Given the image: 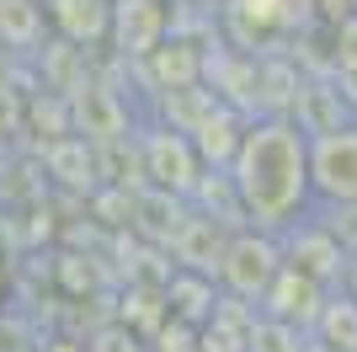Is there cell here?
I'll use <instances>...</instances> for the list:
<instances>
[{"label":"cell","mask_w":357,"mask_h":352,"mask_svg":"<svg viewBox=\"0 0 357 352\" xmlns=\"http://www.w3.org/2000/svg\"><path fill=\"white\" fill-rule=\"evenodd\" d=\"M240 214L251 230L283 235L314 208L310 187V133L294 117H251L240 139V155L229 161Z\"/></svg>","instance_id":"6da1fadb"},{"label":"cell","mask_w":357,"mask_h":352,"mask_svg":"<svg viewBox=\"0 0 357 352\" xmlns=\"http://www.w3.org/2000/svg\"><path fill=\"white\" fill-rule=\"evenodd\" d=\"M224 43L245 48V54H288V38H304L314 27L310 0H224L219 11Z\"/></svg>","instance_id":"7a4b0ae2"},{"label":"cell","mask_w":357,"mask_h":352,"mask_svg":"<svg viewBox=\"0 0 357 352\" xmlns=\"http://www.w3.org/2000/svg\"><path fill=\"white\" fill-rule=\"evenodd\" d=\"M134 145H139V176H144L149 192H165V198H192V187L203 182L208 166L197 161L192 139L171 123H144L134 129Z\"/></svg>","instance_id":"3957f363"},{"label":"cell","mask_w":357,"mask_h":352,"mask_svg":"<svg viewBox=\"0 0 357 352\" xmlns=\"http://www.w3.org/2000/svg\"><path fill=\"white\" fill-rule=\"evenodd\" d=\"M278 267H283V246H278V235L251 230V224H245V230H229L213 283H219V293H229V299L261 305V293L272 288Z\"/></svg>","instance_id":"277c9868"},{"label":"cell","mask_w":357,"mask_h":352,"mask_svg":"<svg viewBox=\"0 0 357 352\" xmlns=\"http://www.w3.org/2000/svg\"><path fill=\"white\" fill-rule=\"evenodd\" d=\"M310 187L314 208L357 203V117L342 129L310 133Z\"/></svg>","instance_id":"5b68a950"},{"label":"cell","mask_w":357,"mask_h":352,"mask_svg":"<svg viewBox=\"0 0 357 352\" xmlns=\"http://www.w3.org/2000/svg\"><path fill=\"white\" fill-rule=\"evenodd\" d=\"M278 246H283V262L294 267V272H304L310 283H320L326 293L342 288V272H347V246L331 235V224L320 219V214H304L298 224H288L283 235H278Z\"/></svg>","instance_id":"8992f818"},{"label":"cell","mask_w":357,"mask_h":352,"mask_svg":"<svg viewBox=\"0 0 357 352\" xmlns=\"http://www.w3.org/2000/svg\"><path fill=\"white\" fill-rule=\"evenodd\" d=\"M176 32V11L171 0H112V32H107V48L118 64L134 70L139 59L155 43H165Z\"/></svg>","instance_id":"52a82bcc"},{"label":"cell","mask_w":357,"mask_h":352,"mask_svg":"<svg viewBox=\"0 0 357 352\" xmlns=\"http://www.w3.org/2000/svg\"><path fill=\"white\" fill-rule=\"evenodd\" d=\"M70 123H75V133L91 139L96 149L118 145V139L134 133V112L123 102V91L107 86V80H96V75H86V80L70 91Z\"/></svg>","instance_id":"ba28073f"},{"label":"cell","mask_w":357,"mask_h":352,"mask_svg":"<svg viewBox=\"0 0 357 352\" xmlns=\"http://www.w3.org/2000/svg\"><path fill=\"white\" fill-rule=\"evenodd\" d=\"M203 64H208V43H203V38H192V32H171L165 43H155V48L134 64V75L155 91V96H171V91L203 86Z\"/></svg>","instance_id":"9c48e42d"},{"label":"cell","mask_w":357,"mask_h":352,"mask_svg":"<svg viewBox=\"0 0 357 352\" xmlns=\"http://www.w3.org/2000/svg\"><path fill=\"white\" fill-rule=\"evenodd\" d=\"M38 166H43L64 192H80V198H91L96 187H107L102 182L107 176L102 171V149L91 145V139H80V133H64V139L38 145Z\"/></svg>","instance_id":"30bf717a"},{"label":"cell","mask_w":357,"mask_h":352,"mask_svg":"<svg viewBox=\"0 0 357 352\" xmlns=\"http://www.w3.org/2000/svg\"><path fill=\"white\" fill-rule=\"evenodd\" d=\"M224 240H229V230H224L219 219H208V214H181V224L171 230V240H165V256H171V267H187V272H219V256H224Z\"/></svg>","instance_id":"8fae6325"},{"label":"cell","mask_w":357,"mask_h":352,"mask_svg":"<svg viewBox=\"0 0 357 352\" xmlns=\"http://www.w3.org/2000/svg\"><path fill=\"white\" fill-rule=\"evenodd\" d=\"M48 11V38L70 48H102L112 32V0H43Z\"/></svg>","instance_id":"7c38bea8"},{"label":"cell","mask_w":357,"mask_h":352,"mask_svg":"<svg viewBox=\"0 0 357 352\" xmlns=\"http://www.w3.org/2000/svg\"><path fill=\"white\" fill-rule=\"evenodd\" d=\"M352 96H347V80L342 75H304V86H298V102H294V123L304 133H326V129H342L352 123Z\"/></svg>","instance_id":"4fadbf2b"},{"label":"cell","mask_w":357,"mask_h":352,"mask_svg":"<svg viewBox=\"0 0 357 352\" xmlns=\"http://www.w3.org/2000/svg\"><path fill=\"white\" fill-rule=\"evenodd\" d=\"M320 305H326V288L320 283H310L304 272H294V267H278V278H272V288L261 293V315H272V321H288L298 325V331H310L314 315H320Z\"/></svg>","instance_id":"5bb4252c"},{"label":"cell","mask_w":357,"mask_h":352,"mask_svg":"<svg viewBox=\"0 0 357 352\" xmlns=\"http://www.w3.org/2000/svg\"><path fill=\"white\" fill-rule=\"evenodd\" d=\"M245 129H251V117L240 112V107L213 102L208 112H203V123H197L187 139H192L197 161L208 166V171H229V161L240 155V139H245Z\"/></svg>","instance_id":"9a60e30c"},{"label":"cell","mask_w":357,"mask_h":352,"mask_svg":"<svg viewBox=\"0 0 357 352\" xmlns=\"http://www.w3.org/2000/svg\"><path fill=\"white\" fill-rule=\"evenodd\" d=\"M112 321L128 325L134 337H155L165 321H171V309H165V288L160 283H149V278H128L118 288V305H112Z\"/></svg>","instance_id":"2e32d148"},{"label":"cell","mask_w":357,"mask_h":352,"mask_svg":"<svg viewBox=\"0 0 357 352\" xmlns=\"http://www.w3.org/2000/svg\"><path fill=\"white\" fill-rule=\"evenodd\" d=\"M165 309H171V321H187V325H203L219 305V283L208 272H187V267H171L165 272Z\"/></svg>","instance_id":"e0dca14e"},{"label":"cell","mask_w":357,"mask_h":352,"mask_svg":"<svg viewBox=\"0 0 357 352\" xmlns=\"http://www.w3.org/2000/svg\"><path fill=\"white\" fill-rule=\"evenodd\" d=\"M48 43V11L43 0H0V54L32 59Z\"/></svg>","instance_id":"ac0fdd59"},{"label":"cell","mask_w":357,"mask_h":352,"mask_svg":"<svg viewBox=\"0 0 357 352\" xmlns=\"http://www.w3.org/2000/svg\"><path fill=\"white\" fill-rule=\"evenodd\" d=\"M310 337L320 342V347L331 352H357V299L352 293H326V305H320V315H314Z\"/></svg>","instance_id":"d6986e66"},{"label":"cell","mask_w":357,"mask_h":352,"mask_svg":"<svg viewBox=\"0 0 357 352\" xmlns=\"http://www.w3.org/2000/svg\"><path fill=\"white\" fill-rule=\"evenodd\" d=\"M27 129L38 133V139H64V133H75L70 123V96H59V91H27Z\"/></svg>","instance_id":"ffe728a7"},{"label":"cell","mask_w":357,"mask_h":352,"mask_svg":"<svg viewBox=\"0 0 357 352\" xmlns=\"http://www.w3.org/2000/svg\"><path fill=\"white\" fill-rule=\"evenodd\" d=\"M54 278H59V288L70 293V299H96L102 293V283H107V272H102V262L96 256H80V251H59L54 256Z\"/></svg>","instance_id":"44dd1931"},{"label":"cell","mask_w":357,"mask_h":352,"mask_svg":"<svg viewBox=\"0 0 357 352\" xmlns=\"http://www.w3.org/2000/svg\"><path fill=\"white\" fill-rule=\"evenodd\" d=\"M245 352H310V331H298L288 321H272V315H256Z\"/></svg>","instance_id":"7402d4cb"},{"label":"cell","mask_w":357,"mask_h":352,"mask_svg":"<svg viewBox=\"0 0 357 352\" xmlns=\"http://www.w3.org/2000/svg\"><path fill=\"white\" fill-rule=\"evenodd\" d=\"M326 70L342 75V80L357 75V11L326 27Z\"/></svg>","instance_id":"603a6c76"},{"label":"cell","mask_w":357,"mask_h":352,"mask_svg":"<svg viewBox=\"0 0 357 352\" xmlns=\"http://www.w3.org/2000/svg\"><path fill=\"white\" fill-rule=\"evenodd\" d=\"M22 129H27V91H22V80H16V75L0 70V145H6V139H16Z\"/></svg>","instance_id":"cb8c5ba5"},{"label":"cell","mask_w":357,"mask_h":352,"mask_svg":"<svg viewBox=\"0 0 357 352\" xmlns=\"http://www.w3.org/2000/svg\"><path fill=\"white\" fill-rule=\"evenodd\" d=\"M86 347H91V352H149L144 337H134V331H128V325H118L112 315H107L102 325H91V331H86Z\"/></svg>","instance_id":"d4e9b609"},{"label":"cell","mask_w":357,"mask_h":352,"mask_svg":"<svg viewBox=\"0 0 357 352\" xmlns=\"http://www.w3.org/2000/svg\"><path fill=\"white\" fill-rule=\"evenodd\" d=\"M149 352H197V325H187V321H165L155 337L144 342Z\"/></svg>","instance_id":"484cf974"},{"label":"cell","mask_w":357,"mask_h":352,"mask_svg":"<svg viewBox=\"0 0 357 352\" xmlns=\"http://www.w3.org/2000/svg\"><path fill=\"white\" fill-rule=\"evenodd\" d=\"M320 219L331 224V235L342 240L347 251H357V203H336V208H314Z\"/></svg>","instance_id":"4316f807"},{"label":"cell","mask_w":357,"mask_h":352,"mask_svg":"<svg viewBox=\"0 0 357 352\" xmlns=\"http://www.w3.org/2000/svg\"><path fill=\"white\" fill-rule=\"evenodd\" d=\"M32 352H91L86 337H70V331H54V337H38Z\"/></svg>","instance_id":"83f0119b"},{"label":"cell","mask_w":357,"mask_h":352,"mask_svg":"<svg viewBox=\"0 0 357 352\" xmlns=\"http://www.w3.org/2000/svg\"><path fill=\"white\" fill-rule=\"evenodd\" d=\"M6 305H11V246H6V224H0V321H6Z\"/></svg>","instance_id":"f1b7e54d"},{"label":"cell","mask_w":357,"mask_h":352,"mask_svg":"<svg viewBox=\"0 0 357 352\" xmlns=\"http://www.w3.org/2000/svg\"><path fill=\"white\" fill-rule=\"evenodd\" d=\"M342 293L357 299V251H347V272H342Z\"/></svg>","instance_id":"f546056e"},{"label":"cell","mask_w":357,"mask_h":352,"mask_svg":"<svg viewBox=\"0 0 357 352\" xmlns=\"http://www.w3.org/2000/svg\"><path fill=\"white\" fill-rule=\"evenodd\" d=\"M347 96H352V112H357V75L347 80Z\"/></svg>","instance_id":"4dcf8cb0"},{"label":"cell","mask_w":357,"mask_h":352,"mask_svg":"<svg viewBox=\"0 0 357 352\" xmlns=\"http://www.w3.org/2000/svg\"><path fill=\"white\" fill-rule=\"evenodd\" d=\"M310 352H331V347H320V342H314V337H310Z\"/></svg>","instance_id":"1f68e13d"}]
</instances>
